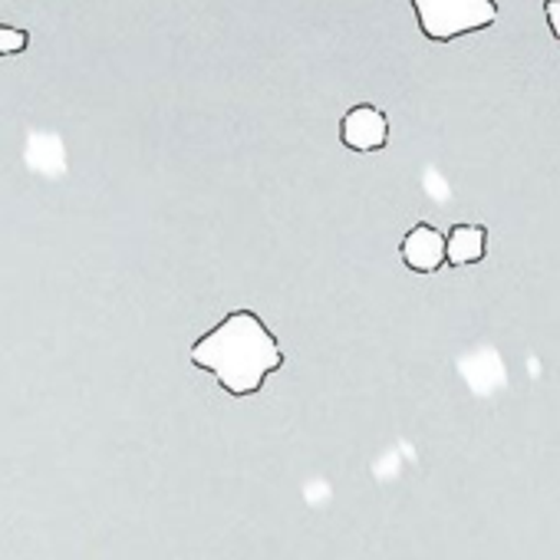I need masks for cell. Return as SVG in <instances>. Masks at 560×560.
Here are the masks:
<instances>
[{"label": "cell", "mask_w": 560, "mask_h": 560, "mask_svg": "<svg viewBox=\"0 0 560 560\" xmlns=\"http://www.w3.org/2000/svg\"><path fill=\"white\" fill-rule=\"evenodd\" d=\"M191 363L211 370L231 396H250L273 370L284 366V353L257 314L237 311L191 347Z\"/></svg>", "instance_id": "cell-1"}, {"label": "cell", "mask_w": 560, "mask_h": 560, "mask_svg": "<svg viewBox=\"0 0 560 560\" xmlns=\"http://www.w3.org/2000/svg\"><path fill=\"white\" fill-rule=\"evenodd\" d=\"M412 8L422 34L435 44L485 31L498 21V8L491 0H412Z\"/></svg>", "instance_id": "cell-2"}, {"label": "cell", "mask_w": 560, "mask_h": 560, "mask_svg": "<svg viewBox=\"0 0 560 560\" xmlns=\"http://www.w3.org/2000/svg\"><path fill=\"white\" fill-rule=\"evenodd\" d=\"M340 136H343V145L353 149V152H376L386 145V136H389V122L380 109L373 106H357L343 116V126H340Z\"/></svg>", "instance_id": "cell-3"}, {"label": "cell", "mask_w": 560, "mask_h": 560, "mask_svg": "<svg viewBox=\"0 0 560 560\" xmlns=\"http://www.w3.org/2000/svg\"><path fill=\"white\" fill-rule=\"evenodd\" d=\"M402 257L412 270H439L445 260V237L432 224H416L402 241Z\"/></svg>", "instance_id": "cell-4"}, {"label": "cell", "mask_w": 560, "mask_h": 560, "mask_svg": "<svg viewBox=\"0 0 560 560\" xmlns=\"http://www.w3.org/2000/svg\"><path fill=\"white\" fill-rule=\"evenodd\" d=\"M488 247V231L481 224H455L445 237V260L452 264H478Z\"/></svg>", "instance_id": "cell-5"}, {"label": "cell", "mask_w": 560, "mask_h": 560, "mask_svg": "<svg viewBox=\"0 0 560 560\" xmlns=\"http://www.w3.org/2000/svg\"><path fill=\"white\" fill-rule=\"evenodd\" d=\"M27 47H31V34H27V31H14V27H4V24H0V57L24 54Z\"/></svg>", "instance_id": "cell-6"}, {"label": "cell", "mask_w": 560, "mask_h": 560, "mask_svg": "<svg viewBox=\"0 0 560 560\" xmlns=\"http://www.w3.org/2000/svg\"><path fill=\"white\" fill-rule=\"evenodd\" d=\"M544 18H547L553 37H557V44H560V0H544Z\"/></svg>", "instance_id": "cell-7"}]
</instances>
